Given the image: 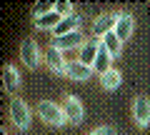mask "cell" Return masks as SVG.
<instances>
[{
  "mask_svg": "<svg viewBox=\"0 0 150 135\" xmlns=\"http://www.w3.org/2000/svg\"><path fill=\"white\" fill-rule=\"evenodd\" d=\"M115 23H118V13H103L93 20V38H105L108 33L115 30Z\"/></svg>",
  "mask_w": 150,
  "mask_h": 135,
  "instance_id": "cell-4",
  "label": "cell"
},
{
  "mask_svg": "<svg viewBox=\"0 0 150 135\" xmlns=\"http://www.w3.org/2000/svg\"><path fill=\"white\" fill-rule=\"evenodd\" d=\"M63 110H65V115H68V123H73V125H80L83 118H85V108H83V103H80L78 95H65Z\"/></svg>",
  "mask_w": 150,
  "mask_h": 135,
  "instance_id": "cell-5",
  "label": "cell"
},
{
  "mask_svg": "<svg viewBox=\"0 0 150 135\" xmlns=\"http://www.w3.org/2000/svg\"><path fill=\"white\" fill-rule=\"evenodd\" d=\"M55 10H58L60 13V15H63V18H68V15H73V3H55Z\"/></svg>",
  "mask_w": 150,
  "mask_h": 135,
  "instance_id": "cell-18",
  "label": "cell"
},
{
  "mask_svg": "<svg viewBox=\"0 0 150 135\" xmlns=\"http://www.w3.org/2000/svg\"><path fill=\"white\" fill-rule=\"evenodd\" d=\"M20 60H23L25 68H30V70H35L38 65L45 60V55L40 53V48H38V43L33 38H25L20 43Z\"/></svg>",
  "mask_w": 150,
  "mask_h": 135,
  "instance_id": "cell-3",
  "label": "cell"
},
{
  "mask_svg": "<svg viewBox=\"0 0 150 135\" xmlns=\"http://www.w3.org/2000/svg\"><path fill=\"white\" fill-rule=\"evenodd\" d=\"M10 123L15 125L18 130H28L30 128V108H28V103L23 100V98H13L10 100Z\"/></svg>",
  "mask_w": 150,
  "mask_h": 135,
  "instance_id": "cell-2",
  "label": "cell"
},
{
  "mask_svg": "<svg viewBox=\"0 0 150 135\" xmlns=\"http://www.w3.org/2000/svg\"><path fill=\"white\" fill-rule=\"evenodd\" d=\"M88 40H85V35H83V30H75V33H68V35H60V38H53V45L58 50H80L83 45H85Z\"/></svg>",
  "mask_w": 150,
  "mask_h": 135,
  "instance_id": "cell-7",
  "label": "cell"
},
{
  "mask_svg": "<svg viewBox=\"0 0 150 135\" xmlns=\"http://www.w3.org/2000/svg\"><path fill=\"white\" fill-rule=\"evenodd\" d=\"M133 120L138 123V128H148L150 125V98L138 95L133 100Z\"/></svg>",
  "mask_w": 150,
  "mask_h": 135,
  "instance_id": "cell-6",
  "label": "cell"
},
{
  "mask_svg": "<svg viewBox=\"0 0 150 135\" xmlns=\"http://www.w3.org/2000/svg\"><path fill=\"white\" fill-rule=\"evenodd\" d=\"M112 60H115V58H112V55L105 50V45H103L100 53H98V58H95V63H93V73H98V75L103 78L105 73L112 70Z\"/></svg>",
  "mask_w": 150,
  "mask_h": 135,
  "instance_id": "cell-13",
  "label": "cell"
},
{
  "mask_svg": "<svg viewBox=\"0 0 150 135\" xmlns=\"http://www.w3.org/2000/svg\"><path fill=\"white\" fill-rule=\"evenodd\" d=\"M80 23H83V18L78 15V13H73V15L63 18V20H60V25L55 28V38H60V35H68V33H75V30H80Z\"/></svg>",
  "mask_w": 150,
  "mask_h": 135,
  "instance_id": "cell-14",
  "label": "cell"
},
{
  "mask_svg": "<svg viewBox=\"0 0 150 135\" xmlns=\"http://www.w3.org/2000/svg\"><path fill=\"white\" fill-rule=\"evenodd\" d=\"M120 83H123V73L115 70V68L100 78V85L105 88V90H115V88H120Z\"/></svg>",
  "mask_w": 150,
  "mask_h": 135,
  "instance_id": "cell-17",
  "label": "cell"
},
{
  "mask_svg": "<svg viewBox=\"0 0 150 135\" xmlns=\"http://www.w3.org/2000/svg\"><path fill=\"white\" fill-rule=\"evenodd\" d=\"M3 85H5L8 93H15L20 88V73H18L15 65H5L3 68Z\"/></svg>",
  "mask_w": 150,
  "mask_h": 135,
  "instance_id": "cell-15",
  "label": "cell"
},
{
  "mask_svg": "<svg viewBox=\"0 0 150 135\" xmlns=\"http://www.w3.org/2000/svg\"><path fill=\"white\" fill-rule=\"evenodd\" d=\"M0 135H8V133H5V130H3V133H0Z\"/></svg>",
  "mask_w": 150,
  "mask_h": 135,
  "instance_id": "cell-20",
  "label": "cell"
},
{
  "mask_svg": "<svg viewBox=\"0 0 150 135\" xmlns=\"http://www.w3.org/2000/svg\"><path fill=\"white\" fill-rule=\"evenodd\" d=\"M35 110H38V118H43V123L53 125V128H63V125L68 123V115H65V110L60 108V105L50 103V100H40Z\"/></svg>",
  "mask_w": 150,
  "mask_h": 135,
  "instance_id": "cell-1",
  "label": "cell"
},
{
  "mask_svg": "<svg viewBox=\"0 0 150 135\" xmlns=\"http://www.w3.org/2000/svg\"><path fill=\"white\" fill-rule=\"evenodd\" d=\"M103 45H105V50L112 55V58H118V55L123 53V40H120L115 33H108L105 38H103Z\"/></svg>",
  "mask_w": 150,
  "mask_h": 135,
  "instance_id": "cell-16",
  "label": "cell"
},
{
  "mask_svg": "<svg viewBox=\"0 0 150 135\" xmlns=\"http://www.w3.org/2000/svg\"><path fill=\"white\" fill-rule=\"evenodd\" d=\"M133 30H135V18L130 15V13H118V23H115V30L112 33L125 43V40L133 35Z\"/></svg>",
  "mask_w": 150,
  "mask_h": 135,
  "instance_id": "cell-11",
  "label": "cell"
},
{
  "mask_svg": "<svg viewBox=\"0 0 150 135\" xmlns=\"http://www.w3.org/2000/svg\"><path fill=\"white\" fill-rule=\"evenodd\" d=\"M88 135H115V128H112V125H100V128H95Z\"/></svg>",
  "mask_w": 150,
  "mask_h": 135,
  "instance_id": "cell-19",
  "label": "cell"
},
{
  "mask_svg": "<svg viewBox=\"0 0 150 135\" xmlns=\"http://www.w3.org/2000/svg\"><path fill=\"white\" fill-rule=\"evenodd\" d=\"M60 20H63V15H60L58 10H50V13H45V15L35 18L33 25H35L38 30H53V33H55V28L60 25Z\"/></svg>",
  "mask_w": 150,
  "mask_h": 135,
  "instance_id": "cell-12",
  "label": "cell"
},
{
  "mask_svg": "<svg viewBox=\"0 0 150 135\" xmlns=\"http://www.w3.org/2000/svg\"><path fill=\"white\" fill-rule=\"evenodd\" d=\"M93 75V68L85 63H80V60H68V68H65V78H70V80H88V78Z\"/></svg>",
  "mask_w": 150,
  "mask_h": 135,
  "instance_id": "cell-10",
  "label": "cell"
},
{
  "mask_svg": "<svg viewBox=\"0 0 150 135\" xmlns=\"http://www.w3.org/2000/svg\"><path fill=\"white\" fill-rule=\"evenodd\" d=\"M45 65H48L50 70L55 73V75H65V68H68V60L63 58V50H58L55 45H48V50H45Z\"/></svg>",
  "mask_w": 150,
  "mask_h": 135,
  "instance_id": "cell-8",
  "label": "cell"
},
{
  "mask_svg": "<svg viewBox=\"0 0 150 135\" xmlns=\"http://www.w3.org/2000/svg\"><path fill=\"white\" fill-rule=\"evenodd\" d=\"M100 48H103V40H100V38H90L80 50H78V60L93 68V63H95V58H98V53H100Z\"/></svg>",
  "mask_w": 150,
  "mask_h": 135,
  "instance_id": "cell-9",
  "label": "cell"
}]
</instances>
